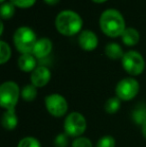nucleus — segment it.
Here are the masks:
<instances>
[{
    "instance_id": "f257e3e1",
    "label": "nucleus",
    "mask_w": 146,
    "mask_h": 147,
    "mask_svg": "<svg viewBox=\"0 0 146 147\" xmlns=\"http://www.w3.org/2000/svg\"><path fill=\"white\" fill-rule=\"evenodd\" d=\"M99 26L102 32L111 38L121 37L124 30L127 28L121 12L112 8L104 10L101 13L99 18Z\"/></svg>"
},
{
    "instance_id": "f03ea898",
    "label": "nucleus",
    "mask_w": 146,
    "mask_h": 147,
    "mask_svg": "<svg viewBox=\"0 0 146 147\" xmlns=\"http://www.w3.org/2000/svg\"><path fill=\"white\" fill-rule=\"evenodd\" d=\"M83 26V20L77 12L73 10H62L55 18V27L60 34L64 36H73L78 33Z\"/></svg>"
},
{
    "instance_id": "7ed1b4c3",
    "label": "nucleus",
    "mask_w": 146,
    "mask_h": 147,
    "mask_svg": "<svg viewBox=\"0 0 146 147\" xmlns=\"http://www.w3.org/2000/svg\"><path fill=\"white\" fill-rule=\"evenodd\" d=\"M37 40L36 33L28 26L17 28L13 34V44L21 54L32 53Z\"/></svg>"
},
{
    "instance_id": "20e7f679",
    "label": "nucleus",
    "mask_w": 146,
    "mask_h": 147,
    "mask_svg": "<svg viewBox=\"0 0 146 147\" xmlns=\"http://www.w3.org/2000/svg\"><path fill=\"white\" fill-rule=\"evenodd\" d=\"M19 97H21V90L16 82L5 81L0 86V106L5 110L15 109Z\"/></svg>"
},
{
    "instance_id": "39448f33",
    "label": "nucleus",
    "mask_w": 146,
    "mask_h": 147,
    "mask_svg": "<svg viewBox=\"0 0 146 147\" xmlns=\"http://www.w3.org/2000/svg\"><path fill=\"white\" fill-rule=\"evenodd\" d=\"M122 67L129 75L138 76L145 69V60L143 56L135 50H129L124 53L121 59Z\"/></svg>"
},
{
    "instance_id": "423d86ee",
    "label": "nucleus",
    "mask_w": 146,
    "mask_h": 147,
    "mask_svg": "<svg viewBox=\"0 0 146 147\" xmlns=\"http://www.w3.org/2000/svg\"><path fill=\"white\" fill-rule=\"evenodd\" d=\"M63 128H64V132L69 137L77 138L85 132L87 128V122L81 113L74 111L65 117Z\"/></svg>"
},
{
    "instance_id": "0eeeda50",
    "label": "nucleus",
    "mask_w": 146,
    "mask_h": 147,
    "mask_svg": "<svg viewBox=\"0 0 146 147\" xmlns=\"http://www.w3.org/2000/svg\"><path fill=\"white\" fill-rule=\"evenodd\" d=\"M139 89L140 86L135 78L126 77L121 79L117 83L115 87V93L121 101H130L138 94Z\"/></svg>"
},
{
    "instance_id": "6e6552de",
    "label": "nucleus",
    "mask_w": 146,
    "mask_h": 147,
    "mask_svg": "<svg viewBox=\"0 0 146 147\" xmlns=\"http://www.w3.org/2000/svg\"><path fill=\"white\" fill-rule=\"evenodd\" d=\"M45 108L50 115L54 117H62L68 110V103L64 96L58 93L47 95L45 97Z\"/></svg>"
},
{
    "instance_id": "1a4fd4ad",
    "label": "nucleus",
    "mask_w": 146,
    "mask_h": 147,
    "mask_svg": "<svg viewBox=\"0 0 146 147\" xmlns=\"http://www.w3.org/2000/svg\"><path fill=\"white\" fill-rule=\"evenodd\" d=\"M51 79V72L48 67L44 65L37 66L35 69L31 72L30 81L35 87H44L49 83Z\"/></svg>"
},
{
    "instance_id": "9d476101",
    "label": "nucleus",
    "mask_w": 146,
    "mask_h": 147,
    "mask_svg": "<svg viewBox=\"0 0 146 147\" xmlns=\"http://www.w3.org/2000/svg\"><path fill=\"white\" fill-rule=\"evenodd\" d=\"M78 44L83 50L93 51L98 46V37L92 30H83L79 33Z\"/></svg>"
},
{
    "instance_id": "9b49d317",
    "label": "nucleus",
    "mask_w": 146,
    "mask_h": 147,
    "mask_svg": "<svg viewBox=\"0 0 146 147\" xmlns=\"http://www.w3.org/2000/svg\"><path fill=\"white\" fill-rule=\"evenodd\" d=\"M53 48L52 41L47 37H42V38L38 39L37 42L35 43V46L32 51V54L36 57L37 59L42 60L45 59L49 56Z\"/></svg>"
},
{
    "instance_id": "f8f14e48",
    "label": "nucleus",
    "mask_w": 146,
    "mask_h": 147,
    "mask_svg": "<svg viewBox=\"0 0 146 147\" xmlns=\"http://www.w3.org/2000/svg\"><path fill=\"white\" fill-rule=\"evenodd\" d=\"M36 59L32 53L21 54L18 58V67L23 72H32L37 67Z\"/></svg>"
},
{
    "instance_id": "ddd939ff",
    "label": "nucleus",
    "mask_w": 146,
    "mask_h": 147,
    "mask_svg": "<svg viewBox=\"0 0 146 147\" xmlns=\"http://www.w3.org/2000/svg\"><path fill=\"white\" fill-rule=\"evenodd\" d=\"M121 40H122L123 44H125L126 46H134L140 40V34H139L138 30L135 28L127 27L124 30L123 34L121 35Z\"/></svg>"
},
{
    "instance_id": "4468645a",
    "label": "nucleus",
    "mask_w": 146,
    "mask_h": 147,
    "mask_svg": "<svg viewBox=\"0 0 146 147\" xmlns=\"http://www.w3.org/2000/svg\"><path fill=\"white\" fill-rule=\"evenodd\" d=\"M1 124L6 130H13L18 124V117L15 109L5 110L1 118Z\"/></svg>"
},
{
    "instance_id": "2eb2a0df",
    "label": "nucleus",
    "mask_w": 146,
    "mask_h": 147,
    "mask_svg": "<svg viewBox=\"0 0 146 147\" xmlns=\"http://www.w3.org/2000/svg\"><path fill=\"white\" fill-rule=\"evenodd\" d=\"M104 52H105V55L108 57V58H110L112 60L122 59L123 55H124L122 47L116 42L108 43V44L105 46Z\"/></svg>"
},
{
    "instance_id": "dca6fc26",
    "label": "nucleus",
    "mask_w": 146,
    "mask_h": 147,
    "mask_svg": "<svg viewBox=\"0 0 146 147\" xmlns=\"http://www.w3.org/2000/svg\"><path fill=\"white\" fill-rule=\"evenodd\" d=\"M37 97V87L33 84H27L21 89V98L24 101L31 102L35 100Z\"/></svg>"
},
{
    "instance_id": "f3484780",
    "label": "nucleus",
    "mask_w": 146,
    "mask_h": 147,
    "mask_svg": "<svg viewBox=\"0 0 146 147\" xmlns=\"http://www.w3.org/2000/svg\"><path fill=\"white\" fill-rule=\"evenodd\" d=\"M15 9L16 7L13 3H11L10 1L4 2L1 4V7H0V16L2 19H10L14 16Z\"/></svg>"
},
{
    "instance_id": "a211bd4d",
    "label": "nucleus",
    "mask_w": 146,
    "mask_h": 147,
    "mask_svg": "<svg viewBox=\"0 0 146 147\" xmlns=\"http://www.w3.org/2000/svg\"><path fill=\"white\" fill-rule=\"evenodd\" d=\"M132 120L135 124L142 126L146 122V106H138L132 111Z\"/></svg>"
},
{
    "instance_id": "6ab92c4d",
    "label": "nucleus",
    "mask_w": 146,
    "mask_h": 147,
    "mask_svg": "<svg viewBox=\"0 0 146 147\" xmlns=\"http://www.w3.org/2000/svg\"><path fill=\"white\" fill-rule=\"evenodd\" d=\"M121 105V100L117 96L110 97L104 104V109L108 114H114L119 110Z\"/></svg>"
},
{
    "instance_id": "aec40b11",
    "label": "nucleus",
    "mask_w": 146,
    "mask_h": 147,
    "mask_svg": "<svg viewBox=\"0 0 146 147\" xmlns=\"http://www.w3.org/2000/svg\"><path fill=\"white\" fill-rule=\"evenodd\" d=\"M11 54L12 52L9 44L3 40L0 41V64L3 65L6 62H8V60L11 57Z\"/></svg>"
},
{
    "instance_id": "412c9836",
    "label": "nucleus",
    "mask_w": 146,
    "mask_h": 147,
    "mask_svg": "<svg viewBox=\"0 0 146 147\" xmlns=\"http://www.w3.org/2000/svg\"><path fill=\"white\" fill-rule=\"evenodd\" d=\"M17 147H41V143L37 138L27 136L20 140Z\"/></svg>"
},
{
    "instance_id": "4be33fe9",
    "label": "nucleus",
    "mask_w": 146,
    "mask_h": 147,
    "mask_svg": "<svg viewBox=\"0 0 146 147\" xmlns=\"http://www.w3.org/2000/svg\"><path fill=\"white\" fill-rule=\"evenodd\" d=\"M69 144V136L66 133H59L53 140L54 147H67Z\"/></svg>"
},
{
    "instance_id": "5701e85b",
    "label": "nucleus",
    "mask_w": 146,
    "mask_h": 147,
    "mask_svg": "<svg viewBox=\"0 0 146 147\" xmlns=\"http://www.w3.org/2000/svg\"><path fill=\"white\" fill-rule=\"evenodd\" d=\"M116 142L115 139L110 135L102 136L96 143V147H115Z\"/></svg>"
},
{
    "instance_id": "b1692460",
    "label": "nucleus",
    "mask_w": 146,
    "mask_h": 147,
    "mask_svg": "<svg viewBox=\"0 0 146 147\" xmlns=\"http://www.w3.org/2000/svg\"><path fill=\"white\" fill-rule=\"evenodd\" d=\"M11 3L14 4V6L20 9H27L35 4L36 0H9Z\"/></svg>"
},
{
    "instance_id": "393cba45",
    "label": "nucleus",
    "mask_w": 146,
    "mask_h": 147,
    "mask_svg": "<svg viewBox=\"0 0 146 147\" xmlns=\"http://www.w3.org/2000/svg\"><path fill=\"white\" fill-rule=\"evenodd\" d=\"M72 147H93V144L89 138L80 136L73 140Z\"/></svg>"
},
{
    "instance_id": "a878e982",
    "label": "nucleus",
    "mask_w": 146,
    "mask_h": 147,
    "mask_svg": "<svg viewBox=\"0 0 146 147\" xmlns=\"http://www.w3.org/2000/svg\"><path fill=\"white\" fill-rule=\"evenodd\" d=\"M47 5H50V6H53V5H56L57 3H59L60 0H43Z\"/></svg>"
},
{
    "instance_id": "bb28decb",
    "label": "nucleus",
    "mask_w": 146,
    "mask_h": 147,
    "mask_svg": "<svg viewBox=\"0 0 146 147\" xmlns=\"http://www.w3.org/2000/svg\"><path fill=\"white\" fill-rule=\"evenodd\" d=\"M141 133H142V136L146 139V122L141 126Z\"/></svg>"
},
{
    "instance_id": "cd10ccee",
    "label": "nucleus",
    "mask_w": 146,
    "mask_h": 147,
    "mask_svg": "<svg viewBox=\"0 0 146 147\" xmlns=\"http://www.w3.org/2000/svg\"><path fill=\"white\" fill-rule=\"evenodd\" d=\"M94 3H97V4H101V3H104V2L108 1V0H92Z\"/></svg>"
},
{
    "instance_id": "c85d7f7f",
    "label": "nucleus",
    "mask_w": 146,
    "mask_h": 147,
    "mask_svg": "<svg viewBox=\"0 0 146 147\" xmlns=\"http://www.w3.org/2000/svg\"><path fill=\"white\" fill-rule=\"evenodd\" d=\"M1 30H0V35L2 36V34H3V31H4V24H3V22H1Z\"/></svg>"
},
{
    "instance_id": "c756f323",
    "label": "nucleus",
    "mask_w": 146,
    "mask_h": 147,
    "mask_svg": "<svg viewBox=\"0 0 146 147\" xmlns=\"http://www.w3.org/2000/svg\"><path fill=\"white\" fill-rule=\"evenodd\" d=\"M0 2H1V4H2V3H4V2H6V0H0Z\"/></svg>"
}]
</instances>
